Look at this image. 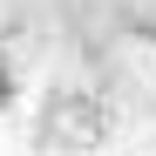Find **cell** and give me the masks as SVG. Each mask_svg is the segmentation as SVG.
Here are the masks:
<instances>
[{"instance_id": "1", "label": "cell", "mask_w": 156, "mask_h": 156, "mask_svg": "<svg viewBox=\"0 0 156 156\" xmlns=\"http://www.w3.org/2000/svg\"><path fill=\"white\" fill-rule=\"evenodd\" d=\"M7 102H14V82H7V68H0V109H7Z\"/></svg>"}]
</instances>
